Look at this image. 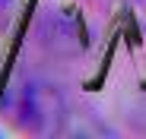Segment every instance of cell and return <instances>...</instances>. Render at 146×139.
<instances>
[{
	"label": "cell",
	"instance_id": "obj_1",
	"mask_svg": "<svg viewBox=\"0 0 146 139\" xmlns=\"http://www.w3.org/2000/svg\"><path fill=\"white\" fill-rule=\"evenodd\" d=\"M67 114H70V108H67V98H64L57 82L35 76L19 89L16 117L26 130H32V133H60Z\"/></svg>",
	"mask_w": 146,
	"mask_h": 139
},
{
	"label": "cell",
	"instance_id": "obj_2",
	"mask_svg": "<svg viewBox=\"0 0 146 139\" xmlns=\"http://www.w3.org/2000/svg\"><path fill=\"white\" fill-rule=\"evenodd\" d=\"M35 38L54 57H80L86 51V26L73 7H48L38 16Z\"/></svg>",
	"mask_w": 146,
	"mask_h": 139
},
{
	"label": "cell",
	"instance_id": "obj_3",
	"mask_svg": "<svg viewBox=\"0 0 146 139\" xmlns=\"http://www.w3.org/2000/svg\"><path fill=\"white\" fill-rule=\"evenodd\" d=\"M60 133H70V136H108L111 130L102 120H95L92 114H67Z\"/></svg>",
	"mask_w": 146,
	"mask_h": 139
},
{
	"label": "cell",
	"instance_id": "obj_4",
	"mask_svg": "<svg viewBox=\"0 0 146 139\" xmlns=\"http://www.w3.org/2000/svg\"><path fill=\"white\" fill-rule=\"evenodd\" d=\"M13 3H16V0H0V22H7V19H10Z\"/></svg>",
	"mask_w": 146,
	"mask_h": 139
},
{
	"label": "cell",
	"instance_id": "obj_5",
	"mask_svg": "<svg viewBox=\"0 0 146 139\" xmlns=\"http://www.w3.org/2000/svg\"><path fill=\"white\" fill-rule=\"evenodd\" d=\"M143 3H146V0H143Z\"/></svg>",
	"mask_w": 146,
	"mask_h": 139
}]
</instances>
